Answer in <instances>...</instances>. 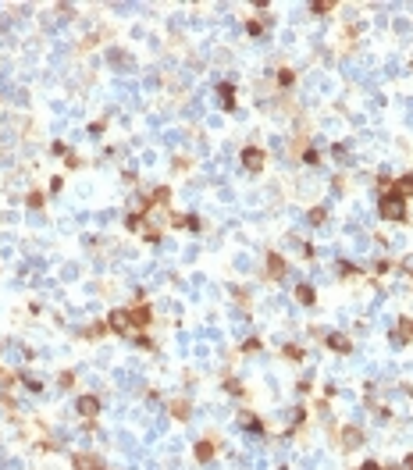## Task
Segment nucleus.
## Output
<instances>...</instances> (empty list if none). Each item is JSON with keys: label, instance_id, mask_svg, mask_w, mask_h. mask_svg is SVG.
<instances>
[{"label": "nucleus", "instance_id": "5", "mask_svg": "<svg viewBox=\"0 0 413 470\" xmlns=\"http://www.w3.org/2000/svg\"><path fill=\"white\" fill-rule=\"evenodd\" d=\"M328 346H331V349H338V353H349V339H346V335H331V339H328Z\"/></svg>", "mask_w": 413, "mask_h": 470}, {"label": "nucleus", "instance_id": "11", "mask_svg": "<svg viewBox=\"0 0 413 470\" xmlns=\"http://www.w3.org/2000/svg\"><path fill=\"white\" fill-rule=\"evenodd\" d=\"M402 267H409V271H413V257H406V260H402Z\"/></svg>", "mask_w": 413, "mask_h": 470}, {"label": "nucleus", "instance_id": "8", "mask_svg": "<svg viewBox=\"0 0 413 470\" xmlns=\"http://www.w3.org/2000/svg\"><path fill=\"white\" fill-rule=\"evenodd\" d=\"M346 445H360V431H346Z\"/></svg>", "mask_w": 413, "mask_h": 470}, {"label": "nucleus", "instance_id": "10", "mask_svg": "<svg viewBox=\"0 0 413 470\" xmlns=\"http://www.w3.org/2000/svg\"><path fill=\"white\" fill-rule=\"evenodd\" d=\"M360 470H381V466H377V463H363Z\"/></svg>", "mask_w": 413, "mask_h": 470}, {"label": "nucleus", "instance_id": "1", "mask_svg": "<svg viewBox=\"0 0 413 470\" xmlns=\"http://www.w3.org/2000/svg\"><path fill=\"white\" fill-rule=\"evenodd\" d=\"M377 210H381V218H388V221H402V218H406V203H402V196H395V193L381 196Z\"/></svg>", "mask_w": 413, "mask_h": 470}, {"label": "nucleus", "instance_id": "6", "mask_svg": "<svg viewBox=\"0 0 413 470\" xmlns=\"http://www.w3.org/2000/svg\"><path fill=\"white\" fill-rule=\"evenodd\" d=\"M299 303H314V288L310 285H299Z\"/></svg>", "mask_w": 413, "mask_h": 470}, {"label": "nucleus", "instance_id": "9", "mask_svg": "<svg viewBox=\"0 0 413 470\" xmlns=\"http://www.w3.org/2000/svg\"><path fill=\"white\" fill-rule=\"evenodd\" d=\"M310 221H314V225H321V221H324V210H321V207H317V210H310Z\"/></svg>", "mask_w": 413, "mask_h": 470}, {"label": "nucleus", "instance_id": "3", "mask_svg": "<svg viewBox=\"0 0 413 470\" xmlns=\"http://www.w3.org/2000/svg\"><path fill=\"white\" fill-rule=\"evenodd\" d=\"M392 193H395V196H402V200H406V196H413V175H402V178L395 182V189H392Z\"/></svg>", "mask_w": 413, "mask_h": 470}, {"label": "nucleus", "instance_id": "2", "mask_svg": "<svg viewBox=\"0 0 413 470\" xmlns=\"http://www.w3.org/2000/svg\"><path fill=\"white\" fill-rule=\"evenodd\" d=\"M243 164H246L250 171H260V168H264V153H260L257 146H246V150H243Z\"/></svg>", "mask_w": 413, "mask_h": 470}, {"label": "nucleus", "instance_id": "7", "mask_svg": "<svg viewBox=\"0 0 413 470\" xmlns=\"http://www.w3.org/2000/svg\"><path fill=\"white\" fill-rule=\"evenodd\" d=\"M211 452H214L211 445H206V442H199V449H196V456H199V459H206V456H211Z\"/></svg>", "mask_w": 413, "mask_h": 470}, {"label": "nucleus", "instance_id": "4", "mask_svg": "<svg viewBox=\"0 0 413 470\" xmlns=\"http://www.w3.org/2000/svg\"><path fill=\"white\" fill-rule=\"evenodd\" d=\"M96 410H100V403H96L93 395H82V399H79V413H82V417H93Z\"/></svg>", "mask_w": 413, "mask_h": 470}]
</instances>
